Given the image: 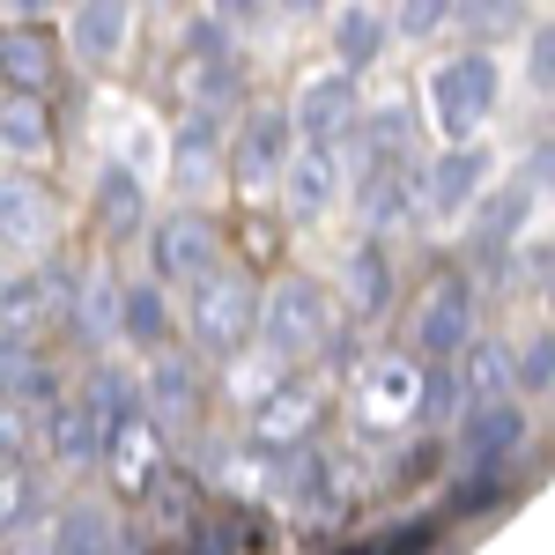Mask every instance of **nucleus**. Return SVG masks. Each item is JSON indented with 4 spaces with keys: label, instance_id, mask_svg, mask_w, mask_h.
<instances>
[{
    "label": "nucleus",
    "instance_id": "31",
    "mask_svg": "<svg viewBox=\"0 0 555 555\" xmlns=\"http://www.w3.org/2000/svg\"><path fill=\"white\" fill-rule=\"evenodd\" d=\"M452 15L467 23V44H504L526 30V0H452Z\"/></svg>",
    "mask_w": 555,
    "mask_h": 555
},
{
    "label": "nucleus",
    "instance_id": "30",
    "mask_svg": "<svg viewBox=\"0 0 555 555\" xmlns=\"http://www.w3.org/2000/svg\"><path fill=\"white\" fill-rule=\"evenodd\" d=\"M334 52H341V75H363L371 60L385 52V23H378V8H348L341 23H334Z\"/></svg>",
    "mask_w": 555,
    "mask_h": 555
},
{
    "label": "nucleus",
    "instance_id": "36",
    "mask_svg": "<svg viewBox=\"0 0 555 555\" xmlns=\"http://www.w3.org/2000/svg\"><path fill=\"white\" fill-rule=\"evenodd\" d=\"M437 23H452V0H400V38H429Z\"/></svg>",
    "mask_w": 555,
    "mask_h": 555
},
{
    "label": "nucleus",
    "instance_id": "4",
    "mask_svg": "<svg viewBox=\"0 0 555 555\" xmlns=\"http://www.w3.org/2000/svg\"><path fill=\"white\" fill-rule=\"evenodd\" d=\"M201 400H208V378H201V356L193 348H156L149 378H141V423L156 437H185L201 423Z\"/></svg>",
    "mask_w": 555,
    "mask_h": 555
},
{
    "label": "nucleus",
    "instance_id": "34",
    "mask_svg": "<svg viewBox=\"0 0 555 555\" xmlns=\"http://www.w3.org/2000/svg\"><path fill=\"white\" fill-rule=\"evenodd\" d=\"M38 319H52V304H44V282H38V274L0 282V334H38Z\"/></svg>",
    "mask_w": 555,
    "mask_h": 555
},
{
    "label": "nucleus",
    "instance_id": "14",
    "mask_svg": "<svg viewBox=\"0 0 555 555\" xmlns=\"http://www.w3.org/2000/svg\"><path fill=\"white\" fill-rule=\"evenodd\" d=\"M334 193H341V164H334V149H297V156L282 164L289 222H319V215L334 208Z\"/></svg>",
    "mask_w": 555,
    "mask_h": 555
},
{
    "label": "nucleus",
    "instance_id": "1",
    "mask_svg": "<svg viewBox=\"0 0 555 555\" xmlns=\"http://www.w3.org/2000/svg\"><path fill=\"white\" fill-rule=\"evenodd\" d=\"M253 326H259V282L245 267H215L193 282V356L208 363H237L253 348Z\"/></svg>",
    "mask_w": 555,
    "mask_h": 555
},
{
    "label": "nucleus",
    "instance_id": "32",
    "mask_svg": "<svg viewBox=\"0 0 555 555\" xmlns=\"http://www.w3.org/2000/svg\"><path fill=\"white\" fill-rule=\"evenodd\" d=\"M504 496H512V467H460L452 496H444V512H452V518H474V512H496Z\"/></svg>",
    "mask_w": 555,
    "mask_h": 555
},
{
    "label": "nucleus",
    "instance_id": "19",
    "mask_svg": "<svg viewBox=\"0 0 555 555\" xmlns=\"http://www.w3.org/2000/svg\"><path fill=\"white\" fill-rule=\"evenodd\" d=\"M75 408L96 423V437H119L127 423H141V378H133V371H112V363H96Z\"/></svg>",
    "mask_w": 555,
    "mask_h": 555
},
{
    "label": "nucleus",
    "instance_id": "10",
    "mask_svg": "<svg viewBox=\"0 0 555 555\" xmlns=\"http://www.w3.org/2000/svg\"><path fill=\"white\" fill-rule=\"evenodd\" d=\"M363 119V96H356V75H319V82L297 96V133L304 149H341Z\"/></svg>",
    "mask_w": 555,
    "mask_h": 555
},
{
    "label": "nucleus",
    "instance_id": "6",
    "mask_svg": "<svg viewBox=\"0 0 555 555\" xmlns=\"http://www.w3.org/2000/svg\"><path fill=\"white\" fill-rule=\"evenodd\" d=\"M423 415V363L408 348H392L378 363H363V385H356V423L363 429H408Z\"/></svg>",
    "mask_w": 555,
    "mask_h": 555
},
{
    "label": "nucleus",
    "instance_id": "3",
    "mask_svg": "<svg viewBox=\"0 0 555 555\" xmlns=\"http://www.w3.org/2000/svg\"><path fill=\"white\" fill-rule=\"evenodd\" d=\"M474 319H481L474 274L467 267H444L429 282V297L415 304V363H460V348L474 341Z\"/></svg>",
    "mask_w": 555,
    "mask_h": 555
},
{
    "label": "nucleus",
    "instance_id": "25",
    "mask_svg": "<svg viewBox=\"0 0 555 555\" xmlns=\"http://www.w3.org/2000/svg\"><path fill=\"white\" fill-rule=\"evenodd\" d=\"M282 164H289V112H259L245 127V141H237V178L245 185H274Z\"/></svg>",
    "mask_w": 555,
    "mask_h": 555
},
{
    "label": "nucleus",
    "instance_id": "11",
    "mask_svg": "<svg viewBox=\"0 0 555 555\" xmlns=\"http://www.w3.org/2000/svg\"><path fill=\"white\" fill-rule=\"evenodd\" d=\"M52 400H60V371H52V356L38 348V334H0V408L38 415Z\"/></svg>",
    "mask_w": 555,
    "mask_h": 555
},
{
    "label": "nucleus",
    "instance_id": "13",
    "mask_svg": "<svg viewBox=\"0 0 555 555\" xmlns=\"http://www.w3.org/2000/svg\"><path fill=\"white\" fill-rule=\"evenodd\" d=\"M452 385H460V408H489V400H518V378H512V341H481L474 334L452 363Z\"/></svg>",
    "mask_w": 555,
    "mask_h": 555
},
{
    "label": "nucleus",
    "instance_id": "23",
    "mask_svg": "<svg viewBox=\"0 0 555 555\" xmlns=\"http://www.w3.org/2000/svg\"><path fill=\"white\" fill-rule=\"evenodd\" d=\"M67 326H75V341H82L89 356H104V348L119 341V282H112V274H96V282H75Z\"/></svg>",
    "mask_w": 555,
    "mask_h": 555
},
{
    "label": "nucleus",
    "instance_id": "37",
    "mask_svg": "<svg viewBox=\"0 0 555 555\" xmlns=\"http://www.w3.org/2000/svg\"><path fill=\"white\" fill-rule=\"evenodd\" d=\"M526 75H533V89H541V96L555 89V38H548V23L526 38Z\"/></svg>",
    "mask_w": 555,
    "mask_h": 555
},
{
    "label": "nucleus",
    "instance_id": "42",
    "mask_svg": "<svg viewBox=\"0 0 555 555\" xmlns=\"http://www.w3.org/2000/svg\"><path fill=\"white\" fill-rule=\"evenodd\" d=\"M133 555H185V541H156V548H133Z\"/></svg>",
    "mask_w": 555,
    "mask_h": 555
},
{
    "label": "nucleus",
    "instance_id": "8",
    "mask_svg": "<svg viewBox=\"0 0 555 555\" xmlns=\"http://www.w3.org/2000/svg\"><path fill=\"white\" fill-rule=\"evenodd\" d=\"M526 452V400L460 408V467H512Z\"/></svg>",
    "mask_w": 555,
    "mask_h": 555
},
{
    "label": "nucleus",
    "instance_id": "17",
    "mask_svg": "<svg viewBox=\"0 0 555 555\" xmlns=\"http://www.w3.org/2000/svg\"><path fill=\"white\" fill-rule=\"evenodd\" d=\"M44 548L52 555H133V541H127V526L104 512V504H67L60 526L44 533Z\"/></svg>",
    "mask_w": 555,
    "mask_h": 555
},
{
    "label": "nucleus",
    "instance_id": "22",
    "mask_svg": "<svg viewBox=\"0 0 555 555\" xmlns=\"http://www.w3.org/2000/svg\"><path fill=\"white\" fill-rule=\"evenodd\" d=\"M44 452H52V467L89 474L104 460V437H96V423H89L75 400H52V408H44Z\"/></svg>",
    "mask_w": 555,
    "mask_h": 555
},
{
    "label": "nucleus",
    "instance_id": "41",
    "mask_svg": "<svg viewBox=\"0 0 555 555\" xmlns=\"http://www.w3.org/2000/svg\"><path fill=\"white\" fill-rule=\"evenodd\" d=\"M0 555H52V548H44V533L30 526V533H8V541H0Z\"/></svg>",
    "mask_w": 555,
    "mask_h": 555
},
{
    "label": "nucleus",
    "instance_id": "38",
    "mask_svg": "<svg viewBox=\"0 0 555 555\" xmlns=\"http://www.w3.org/2000/svg\"><path fill=\"white\" fill-rule=\"evenodd\" d=\"M185 52H193V60H230V30H222L215 15H201V23L185 30Z\"/></svg>",
    "mask_w": 555,
    "mask_h": 555
},
{
    "label": "nucleus",
    "instance_id": "9",
    "mask_svg": "<svg viewBox=\"0 0 555 555\" xmlns=\"http://www.w3.org/2000/svg\"><path fill=\"white\" fill-rule=\"evenodd\" d=\"M319 392L297 378H282L274 392H259L253 400V444L259 452H297V444H311V429H319Z\"/></svg>",
    "mask_w": 555,
    "mask_h": 555
},
{
    "label": "nucleus",
    "instance_id": "2",
    "mask_svg": "<svg viewBox=\"0 0 555 555\" xmlns=\"http://www.w3.org/2000/svg\"><path fill=\"white\" fill-rule=\"evenodd\" d=\"M334 326H341V319H334V297H326L311 274H282V282L259 297L253 348H267L274 363H304V356H319V348H326Z\"/></svg>",
    "mask_w": 555,
    "mask_h": 555
},
{
    "label": "nucleus",
    "instance_id": "21",
    "mask_svg": "<svg viewBox=\"0 0 555 555\" xmlns=\"http://www.w3.org/2000/svg\"><path fill=\"white\" fill-rule=\"evenodd\" d=\"M67 44L82 67H112L119 44H127V0H82L75 23H67Z\"/></svg>",
    "mask_w": 555,
    "mask_h": 555
},
{
    "label": "nucleus",
    "instance_id": "24",
    "mask_svg": "<svg viewBox=\"0 0 555 555\" xmlns=\"http://www.w3.org/2000/svg\"><path fill=\"white\" fill-rule=\"evenodd\" d=\"M141 222H149V193H141V178H133L127 164H104V178H96V230H104L112 245H127Z\"/></svg>",
    "mask_w": 555,
    "mask_h": 555
},
{
    "label": "nucleus",
    "instance_id": "43",
    "mask_svg": "<svg viewBox=\"0 0 555 555\" xmlns=\"http://www.w3.org/2000/svg\"><path fill=\"white\" fill-rule=\"evenodd\" d=\"M282 8H289V15H311V8H319V0H282Z\"/></svg>",
    "mask_w": 555,
    "mask_h": 555
},
{
    "label": "nucleus",
    "instance_id": "16",
    "mask_svg": "<svg viewBox=\"0 0 555 555\" xmlns=\"http://www.w3.org/2000/svg\"><path fill=\"white\" fill-rule=\"evenodd\" d=\"M481 185H489V149H452V156H437L423 178V208L429 215H460L467 201H481Z\"/></svg>",
    "mask_w": 555,
    "mask_h": 555
},
{
    "label": "nucleus",
    "instance_id": "39",
    "mask_svg": "<svg viewBox=\"0 0 555 555\" xmlns=\"http://www.w3.org/2000/svg\"><path fill=\"white\" fill-rule=\"evenodd\" d=\"M548 267H555V245H548V237H533V245L518 253V282L541 297V289H548Z\"/></svg>",
    "mask_w": 555,
    "mask_h": 555
},
{
    "label": "nucleus",
    "instance_id": "27",
    "mask_svg": "<svg viewBox=\"0 0 555 555\" xmlns=\"http://www.w3.org/2000/svg\"><path fill=\"white\" fill-rule=\"evenodd\" d=\"M104 467H112V481H119L127 496H141V489L164 474V467H156V429H149V423H127L119 437H104Z\"/></svg>",
    "mask_w": 555,
    "mask_h": 555
},
{
    "label": "nucleus",
    "instance_id": "15",
    "mask_svg": "<svg viewBox=\"0 0 555 555\" xmlns=\"http://www.w3.org/2000/svg\"><path fill=\"white\" fill-rule=\"evenodd\" d=\"M44 237H52V193L38 178H0V245L38 253Z\"/></svg>",
    "mask_w": 555,
    "mask_h": 555
},
{
    "label": "nucleus",
    "instance_id": "18",
    "mask_svg": "<svg viewBox=\"0 0 555 555\" xmlns=\"http://www.w3.org/2000/svg\"><path fill=\"white\" fill-rule=\"evenodd\" d=\"M52 67H60V52H52V38H44L38 23L0 30V82L15 89V96H44L52 89Z\"/></svg>",
    "mask_w": 555,
    "mask_h": 555
},
{
    "label": "nucleus",
    "instance_id": "12",
    "mask_svg": "<svg viewBox=\"0 0 555 555\" xmlns=\"http://www.w3.org/2000/svg\"><path fill=\"white\" fill-rule=\"evenodd\" d=\"M541 193L526 185V178H512L504 193H489L481 208H474V230H467V267H481V274H496V259H504V245L518 237V222H526V208H533Z\"/></svg>",
    "mask_w": 555,
    "mask_h": 555
},
{
    "label": "nucleus",
    "instance_id": "5",
    "mask_svg": "<svg viewBox=\"0 0 555 555\" xmlns=\"http://www.w3.org/2000/svg\"><path fill=\"white\" fill-rule=\"evenodd\" d=\"M429 104H437V127L452 141H467L489 112H496V60L489 52H460L429 75Z\"/></svg>",
    "mask_w": 555,
    "mask_h": 555
},
{
    "label": "nucleus",
    "instance_id": "20",
    "mask_svg": "<svg viewBox=\"0 0 555 555\" xmlns=\"http://www.w3.org/2000/svg\"><path fill=\"white\" fill-rule=\"evenodd\" d=\"M348 319H385L392 311V253H385V237H363L356 253H348Z\"/></svg>",
    "mask_w": 555,
    "mask_h": 555
},
{
    "label": "nucleus",
    "instance_id": "33",
    "mask_svg": "<svg viewBox=\"0 0 555 555\" xmlns=\"http://www.w3.org/2000/svg\"><path fill=\"white\" fill-rule=\"evenodd\" d=\"M512 378H518V400H548V385H555V334L548 326H533L512 348Z\"/></svg>",
    "mask_w": 555,
    "mask_h": 555
},
{
    "label": "nucleus",
    "instance_id": "7",
    "mask_svg": "<svg viewBox=\"0 0 555 555\" xmlns=\"http://www.w3.org/2000/svg\"><path fill=\"white\" fill-rule=\"evenodd\" d=\"M149 253H156V282H201L222 267V230L208 215H171V222H156Z\"/></svg>",
    "mask_w": 555,
    "mask_h": 555
},
{
    "label": "nucleus",
    "instance_id": "26",
    "mask_svg": "<svg viewBox=\"0 0 555 555\" xmlns=\"http://www.w3.org/2000/svg\"><path fill=\"white\" fill-rule=\"evenodd\" d=\"M119 341L133 348H171V311H164V282H127L119 289Z\"/></svg>",
    "mask_w": 555,
    "mask_h": 555
},
{
    "label": "nucleus",
    "instance_id": "40",
    "mask_svg": "<svg viewBox=\"0 0 555 555\" xmlns=\"http://www.w3.org/2000/svg\"><path fill=\"white\" fill-rule=\"evenodd\" d=\"M253 15H267V0H215V23L230 30V23H253Z\"/></svg>",
    "mask_w": 555,
    "mask_h": 555
},
{
    "label": "nucleus",
    "instance_id": "44",
    "mask_svg": "<svg viewBox=\"0 0 555 555\" xmlns=\"http://www.w3.org/2000/svg\"><path fill=\"white\" fill-rule=\"evenodd\" d=\"M15 8H23V15H38V8H44V0H15Z\"/></svg>",
    "mask_w": 555,
    "mask_h": 555
},
{
    "label": "nucleus",
    "instance_id": "35",
    "mask_svg": "<svg viewBox=\"0 0 555 555\" xmlns=\"http://www.w3.org/2000/svg\"><path fill=\"white\" fill-rule=\"evenodd\" d=\"M423 429H444L460 423V385H452V363H423Z\"/></svg>",
    "mask_w": 555,
    "mask_h": 555
},
{
    "label": "nucleus",
    "instance_id": "28",
    "mask_svg": "<svg viewBox=\"0 0 555 555\" xmlns=\"http://www.w3.org/2000/svg\"><path fill=\"white\" fill-rule=\"evenodd\" d=\"M215 149H222V133H215L208 112H193V119L171 133V178L185 185V193H201V185L215 178Z\"/></svg>",
    "mask_w": 555,
    "mask_h": 555
},
{
    "label": "nucleus",
    "instance_id": "29",
    "mask_svg": "<svg viewBox=\"0 0 555 555\" xmlns=\"http://www.w3.org/2000/svg\"><path fill=\"white\" fill-rule=\"evenodd\" d=\"M0 149H15V156L52 149V104H38V96H0Z\"/></svg>",
    "mask_w": 555,
    "mask_h": 555
}]
</instances>
